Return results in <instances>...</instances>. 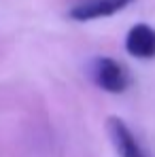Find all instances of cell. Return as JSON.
<instances>
[{
  "label": "cell",
  "instance_id": "1",
  "mask_svg": "<svg viewBox=\"0 0 155 157\" xmlns=\"http://www.w3.org/2000/svg\"><path fill=\"white\" fill-rule=\"evenodd\" d=\"M91 77L96 85L108 94H123L132 85L130 70L113 57H96L91 64Z\"/></svg>",
  "mask_w": 155,
  "mask_h": 157
},
{
  "label": "cell",
  "instance_id": "2",
  "mask_svg": "<svg viewBox=\"0 0 155 157\" xmlns=\"http://www.w3.org/2000/svg\"><path fill=\"white\" fill-rule=\"evenodd\" d=\"M134 0H79L68 11V15L75 21H94V19H104L123 11Z\"/></svg>",
  "mask_w": 155,
  "mask_h": 157
},
{
  "label": "cell",
  "instance_id": "3",
  "mask_svg": "<svg viewBox=\"0 0 155 157\" xmlns=\"http://www.w3.org/2000/svg\"><path fill=\"white\" fill-rule=\"evenodd\" d=\"M108 134H110V140H113L119 157H149L123 119L110 117L108 119Z\"/></svg>",
  "mask_w": 155,
  "mask_h": 157
},
{
  "label": "cell",
  "instance_id": "4",
  "mask_svg": "<svg viewBox=\"0 0 155 157\" xmlns=\"http://www.w3.org/2000/svg\"><path fill=\"white\" fill-rule=\"evenodd\" d=\"M126 51L138 59L155 57V28L149 24H136L130 28L126 36Z\"/></svg>",
  "mask_w": 155,
  "mask_h": 157
}]
</instances>
